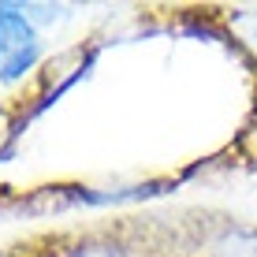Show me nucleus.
<instances>
[{"instance_id": "2", "label": "nucleus", "mask_w": 257, "mask_h": 257, "mask_svg": "<svg viewBox=\"0 0 257 257\" xmlns=\"http://www.w3.org/2000/svg\"><path fill=\"white\" fill-rule=\"evenodd\" d=\"M201 257H257V227L227 220L212 238H205Z\"/></svg>"}, {"instance_id": "1", "label": "nucleus", "mask_w": 257, "mask_h": 257, "mask_svg": "<svg viewBox=\"0 0 257 257\" xmlns=\"http://www.w3.org/2000/svg\"><path fill=\"white\" fill-rule=\"evenodd\" d=\"M41 60V34L23 4H0V78L15 82Z\"/></svg>"}]
</instances>
